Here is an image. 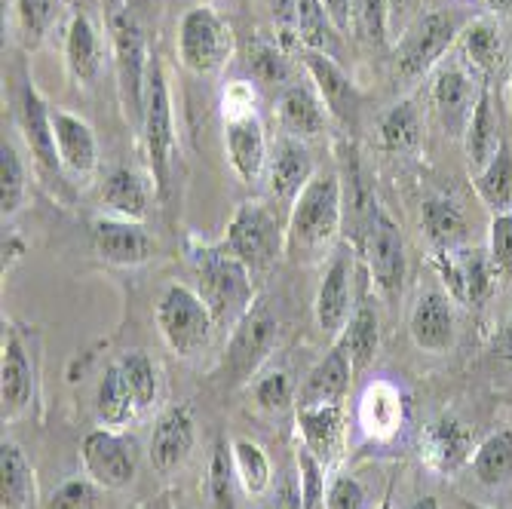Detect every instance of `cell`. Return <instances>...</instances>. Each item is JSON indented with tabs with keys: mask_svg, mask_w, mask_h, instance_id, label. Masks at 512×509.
<instances>
[{
	"mask_svg": "<svg viewBox=\"0 0 512 509\" xmlns=\"http://www.w3.org/2000/svg\"><path fill=\"white\" fill-rule=\"evenodd\" d=\"M344 224V191L335 172H316L289 212L286 252L295 261L313 264L332 252Z\"/></svg>",
	"mask_w": 512,
	"mask_h": 509,
	"instance_id": "cell-1",
	"label": "cell"
},
{
	"mask_svg": "<svg viewBox=\"0 0 512 509\" xmlns=\"http://www.w3.org/2000/svg\"><path fill=\"white\" fill-rule=\"evenodd\" d=\"M191 267L197 276V295L212 310L218 329H234L237 322L255 307L252 304L255 301L252 270L224 243L221 246H194Z\"/></svg>",
	"mask_w": 512,
	"mask_h": 509,
	"instance_id": "cell-2",
	"label": "cell"
},
{
	"mask_svg": "<svg viewBox=\"0 0 512 509\" xmlns=\"http://www.w3.org/2000/svg\"><path fill=\"white\" fill-rule=\"evenodd\" d=\"M157 329L175 356L188 359L209 347L212 332L218 326H215V316L206 307V301L197 295V289L184 286V283H172V286H166V292L160 295V304H157Z\"/></svg>",
	"mask_w": 512,
	"mask_h": 509,
	"instance_id": "cell-3",
	"label": "cell"
},
{
	"mask_svg": "<svg viewBox=\"0 0 512 509\" xmlns=\"http://www.w3.org/2000/svg\"><path fill=\"white\" fill-rule=\"evenodd\" d=\"M224 246L252 273L270 270L286 252V230L264 203H240L227 221Z\"/></svg>",
	"mask_w": 512,
	"mask_h": 509,
	"instance_id": "cell-4",
	"label": "cell"
},
{
	"mask_svg": "<svg viewBox=\"0 0 512 509\" xmlns=\"http://www.w3.org/2000/svg\"><path fill=\"white\" fill-rule=\"evenodd\" d=\"M234 56V31L212 10L194 7L178 25V59L197 77L218 74Z\"/></svg>",
	"mask_w": 512,
	"mask_h": 509,
	"instance_id": "cell-5",
	"label": "cell"
},
{
	"mask_svg": "<svg viewBox=\"0 0 512 509\" xmlns=\"http://www.w3.org/2000/svg\"><path fill=\"white\" fill-rule=\"evenodd\" d=\"M111 34H114V62H117V86H120V105L129 117V123L142 126L145 120V92H148V50L142 28L135 25L129 13L111 16Z\"/></svg>",
	"mask_w": 512,
	"mask_h": 509,
	"instance_id": "cell-6",
	"label": "cell"
},
{
	"mask_svg": "<svg viewBox=\"0 0 512 509\" xmlns=\"http://www.w3.org/2000/svg\"><path fill=\"white\" fill-rule=\"evenodd\" d=\"M142 138L148 151V166L154 175V184L160 197L169 188V169L175 154V129H172V102H169V86L163 65L157 56L148 68V92H145V120H142Z\"/></svg>",
	"mask_w": 512,
	"mask_h": 509,
	"instance_id": "cell-7",
	"label": "cell"
},
{
	"mask_svg": "<svg viewBox=\"0 0 512 509\" xmlns=\"http://www.w3.org/2000/svg\"><path fill=\"white\" fill-rule=\"evenodd\" d=\"M279 341V322L276 316L264 307L255 304L234 329H230V341L224 350V381L230 384H246L255 378L261 362L273 353Z\"/></svg>",
	"mask_w": 512,
	"mask_h": 509,
	"instance_id": "cell-8",
	"label": "cell"
},
{
	"mask_svg": "<svg viewBox=\"0 0 512 509\" xmlns=\"http://www.w3.org/2000/svg\"><path fill=\"white\" fill-rule=\"evenodd\" d=\"M433 267L448 289V298H454L463 307L485 304L497 286V273L488 252L467 243L454 249H439L433 255Z\"/></svg>",
	"mask_w": 512,
	"mask_h": 509,
	"instance_id": "cell-9",
	"label": "cell"
},
{
	"mask_svg": "<svg viewBox=\"0 0 512 509\" xmlns=\"http://www.w3.org/2000/svg\"><path fill=\"white\" fill-rule=\"evenodd\" d=\"M359 249L365 255L371 283H375V289L387 301H393L405 286V240H402L399 224L381 206L371 215V224L365 230Z\"/></svg>",
	"mask_w": 512,
	"mask_h": 509,
	"instance_id": "cell-10",
	"label": "cell"
},
{
	"mask_svg": "<svg viewBox=\"0 0 512 509\" xmlns=\"http://www.w3.org/2000/svg\"><path fill=\"white\" fill-rule=\"evenodd\" d=\"M316 326L325 338L338 341L347 322L353 316V252L338 249L322 273V283L316 289Z\"/></svg>",
	"mask_w": 512,
	"mask_h": 509,
	"instance_id": "cell-11",
	"label": "cell"
},
{
	"mask_svg": "<svg viewBox=\"0 0 512 509\" xmlns=\"http://www.w3.org/2000/svg\"><path fill=\"white\" fill-rule=\"evenodd\" d=\"M80 457L86 476L105 491H120L135 479V448L117 430H92L80 445Z\"/></svg>",
	"mask_w": 512,
	"mask_h": 509,
	"instance_id": "cell-12",
	"label": "cell"
},
{
	"mask_svg": "<svg viewBox=\"0 0 512 509\" xmlns=\"http://www.w3.org/2000/svg\"><path fill=\"white\" fill-rule=\"evenodd\" d=\"M454 40V19L445 13H427L417 19L396 46V68L402 77L427 74Z\"/></svg>",
	"mask_w": 512,
	"mask_h": 509,
	"instance_id": "cell-13",
	"label": "cell"
},
{
	"mask_svg": "<svg viewBox=\"0 0 512 509\" xmlns=\"http://www.w3.org/2000/svg\"><path fill=\"white\" fill-rule=\"evenodd\" d=\"M92 243L102 261L114 267H138L157 255V240L142 227V221L105 218L92 227Z\"/></svg>",
	"mask_w": 512,
	"mask_h": 509,
	"instance_id": "cell-14",
	"label": "cell"
},
{
	"mask_svg": "<svg viewBox=\"0 0 512 509\" xmlns=\"http://www.w3.org/2000/svg\"><path fill=\"white\" fill-rule=\"evenodd\" d=\"M295 421L304 448H310L319 464L329 470L344 451V402L332 405H295Z\"/></svg>",
	"mask_w": 512,
	"mask_h": 509,
	"instance_id": "cell-15",
	"label": "cell"
},
{
	"mask_svg": "<svg viewBox=\"0 0 512 509\" xmlns=\"http://www.w3.org/2000/svg\"><path fill=\"white\" fill-rule=\"evenodd\" d=\"M194 439H197V430H194L191 408L188 405L169 408L157 421L154 436H151V451L148 454H151L154 470L160 476H172L184 464V460L191 457Z\"/></svg>",
	"mask_w": 512,
	"mask_h": 509,
	"instance_id": "cell-16",
	"label": "cell"
},
{
	"mask_svg": "<svg viewBox=\"0 0 512 509\" xmlns=\"http://www.w3.org/2000/svg\"><path fill=\"white\" fill-rule=\"evenodd\" d=\"M421 454L436 473L451 476L473 460V433L451 414H442V418L427 424L421 436Z\"/></svg>",
	"mask_w": 512,
	"mask_h": 509,
	"instance_id": "cell-17",
	"label": "cell"
},
{
	"mask_svg": "<svg viewBox=\"0 0 512 509\" xmlns=\"http://www.w3.org/2000/svg\"><path fill=\"white\" fill-rule=\"evenodd\" d=\"M19 123H22L25 142L31 148V157L40 163V169L59 175L62 157H59V145H56L53 111L43 105V99L37 96V89L31 83H25L19 92Z\"/></svg>",
	"mask_w": 512,
	"mask_h": 509,
	"instance_id": "cell-18",
	"label": "cell"
},
{
	"mask_svg": "<svg viewBox=\"0 0 512 509\" xmlns=\"http://www.w3.org/2000/svg\"><path fill=\"white\" fill-rule=\"evenodd\" d=\"M411 341L424 353H448L454 347V310L448 295L442 292H427L417 298L411 319H408Z\"/></svg>",
	"mask_w": 512,
	"mask_h": 509,
	"instance_id": "cell-19",
	"label": "cell"
},
{
	"mask_svg": "<svg viewBox=\"0 0 512 509\" xmlns=\"http://www.w3.org/2000/svg\"><path fill=\"white\" fill-rule=\"evenodd\" d=\"M316 175L310 151L298 142V138H283L276 148L273 157L267 160V184H270V194L292 206L298 200V194L307 188V181Z\"/></svg>",
	"mask_w": 512,
	"mask_h": 509,
	"instance_id": "cell-20",
	"label": "cell"
},
{
	"mask_svg": "<svg viewBox=\"0 0 512 509\" xmlns=\"http://www.w3.org/2000/svg\"><path fill=\"white\" fill-rule=\"evenodd\" d=\"M224 151L227 160L234 166V172L243 181H258L264 166H267V138H264V126L255 114L227 120L224 129Z\"/></svg>",
	"mask_w": 512,
	"mask_h": 509,
	"instance_id": "cell-21",
	"label": "cell"
},
{
	"mask_svg": "<svg viewBox=\"0 0 512 509\" xmlns=\"http://www.w3.org/2000/svg\"><path fill=\"white\" fill-rule=\"evenodd\" d=\"M350 381H353V362H350L347 350L335 341V347L325 353V359H319L313 365V372L304 378L295 405H332V402H344V396L350 390Z\"/></svg>",
	"mask_w": 512,
	"mask_h": 509,
	"instance_id": "cell-22",
	"label": "cell"
},
{
	"mask_svg": "<svg viewBox=\"0 0 512 509\" xmlns=\"http://www.w3.org/2000/svg\"><path fill=\"white\" fill-rule=\"evenodd\" d=\"M405 418V402L399 387L390 381H375L368 384L362 399H359V427L368 439L375 442H390Z\"/></svg>",
	"mask_w": 512,
	"mask_h": 509,
	"instance_id": "cell-23",
	"label": "cell"
},
{
	"mask_svg": "<svg viewBox=\"0 0 512 509\" xmlns=\"http://www.w3.org/2000/svg\"><path fill=\"white\" fill-rule=\"evenodd\" d=\"M53 129H56V145L62 157V169L74 172L77 178H89L99 166V145L92 126L68 111H53Z\"/></svg>",
	"mask_w": 512,
	"mask_h": 509,
	"instance_id": "cell-24",
	"label": "cell"
},
{
	"mask_svg": "<svg viewBox=\"0 0 512 509\" xmlns=\"http://www.w3.org/2000/svg\"><path fill=\"white\" fill-rule=\"evenodd\" d=\"M301 62L304 68L310 71L316 89L322 102L329 105V111L341 120H350L356 114V86L353 80L344 74V68L329 56V53H319V50H307V46H301Z\"/></svg>",
	"mask_w": 512,
	"mask_h": 509,
	"instance_id": "cell-25",
	"label": "cell"
},
{
	"mask_svg": "<svg viewBox=\"0 0 512 509\" xmlns=\"http://www.w3.org/2000/svg\"><path fill=\"white\" fill-rule=\"evenodd\" d=\"M34 393L31 365L16 332L4 335V359H0V399H4V421H16L28 408Z\"/></svg>",
	"mask_w": 512,
	"mask_h": 509,
	"instance_id": "cell-26",
	"label": "cell"
},
{
	"mask_svg": "<svg viewBox=\"0 0 512 509\" xmlns=\"http://www.w3.org/2000/svg\"><path fill=\"white\" fill-rule=\"evenodd\" d=\"M276 117L279 126L289 132V138H298V142H310V138H316L325 129L322 102L304 86L283 89V96L276 102Z\"/></svg>",
	"mask_w": 512,
	"mask_h": 509,
	"instance_id": "cell-27",
	"label": "cell"
},
{
	"mask_svg": "<svg viewBox=\"0 0 512 509\" xmlns=\"http://www.w3.org/2000/svg\"><path fill=\"white\" fill-rule=\"evenodd\" d=\"M34 500H37V479L25 451L16 442H4V448H0V506L28 509L34 506Z\"/></svg>",
	"mask_w": 512,
	"mask_h": 509,
	"instance_id": "cell-28",
	"label": "cell"
},
{
	"mask_svg": "<svg viewBox=\"0 0 512 509\" xmlns=\"http://www.w3.org/2000/svg\"><path fill=\"white\" fill-rule=\"evenodd\" d=\"M433 102H436L442 120L451 129H457L460 123H470V114H473L479 96L473 92V80L457 65H448L439 71V77L433 83Z\"/></svg>",
	"mask_w": 512,
	"mask_h": 509,
	"instance_id": "cell-29",
	"label": "cell"
},
{
	"mask_svg": "<svg viewBox=\"0 0 512 509\" xmlns=\"http://www.w3.org/2000/svg\"><path fill=\"white\" fill-rule=\"evenodd\" d=\"M138 414H142V408H138V402L120 372V365L114 362L105 372L99 393H96V418L108 430H123L138 418Z\"/></svg>",
	"mask_w": 512,
	"mask_h": 509,
	"instance_id": "cell-30",
	"label": "cell"
},
{
	"mask_svg": "<svg viewBox=\"0 0 512 509\" xmlns=\"http://www.w3.org/2000/svg\"><path fill=\"white\" fill-rule=\"evenodd\" d=\"M65 62L77 83H92L102 68V50H99V34L92 28L89 16L77 13L68 25L65 37Z\"/></svg>",
	"mask_w": 512,
	"mask_h": 509,
	"instance_id": "cell-31",
	"label": "cell"
},
{
	"mask_svg": "<svg viewBox=\"0 0 512 509\" xmlns=\"http://www.w3.org/2000/svg\"><path fill=\"white\" fill-rule=\"evenodd\" d=\"M503 148L500 142V126H497V117H494V108H491V96L482 89L479 92V102L470 114V123H467V157H470V169L479 172L485 169L494 154Z\"/></svg>",
	"mask_w": 512,
	"mask_h": 509,
	"instance_id": "cell-32",
	"label": "cell"
},
{
	"mask_svg": "<svg viewBox=\"0 0 512 509\" xmlns=\"http://www.w3.org/2000/svg\"><path fill=\"white\" fill-rule=\"evenodd\" d=\"M102 203L123 221H145L148 218V188L132 169H114L105 178Z\"/></svg>",
	"mask_w": 512,
	"mask_h": 509,
	"instance_id": "cell-33",
	"label": "cell"
},
{
	"mask_svg": "<svg viewBox=\"0 0 512 509\" xmlns=\"http://www.w3.org/2000/svg\"><path fill=\"white\" fill-rule=\"evenodd\" d=\"M338 344L347 350L350 362H353V375L365 372V368L375 362L378 356V344H381V332H378V313L371 310L368 304L356 307L347 329L341 332Z\"/></svg>",
	"mask_w": 512,
	"mask_h": 509,
	"instance_id": "cell-34",
	"label": "cell"
},
{
	"mask_svg": "<svg viewBox=\"0 0 512 509\" xmlns=\"http://www.w3.org/2000/svg\"><path fill=\"white\" fill-rule=\"evenodd\" d=\"M473 473L482 485H500L512 476V433H494L488 436L476 454H473Z\"/></svg>",
	"mask_w": 512,
	"mask_h": 509,
	"instance_id": "cell-35",
	"label": "cell"
},
{
	"mask_svg": "<svg viewBox=\"0 0 512 509\" xmlns=\"http://www.w3.org/2000/svg\"><path fill=\"white\" fill-rule=\"evenodd\" d=\"M476 191L494 209V215L512 206V154L506 145L494 154V160L485 169L476 172Z\"/></svg>",
	"mask_w": 512,
	"mask_h": 509,
	"instance_id": "cell-36",
	"label": "cell"
},
{
	"mask_svg": "<svg viewBox=\"0 0 512 509\" xmlns=\"http://www.w3.org/2000/svg\"><path fill=\"white\" fill-rule=\"evenodd\" d=\"M237 467H234V448L227 442H215L209 457V503L212 509H237Z\"/></svg>",
	"mask_w": 512,
	"mask_h": 509,
	"instance_id": "cell-37",
	"label": "cell"
},
{
	"mask_svg": "<svg viewBox=\"0 0 512 509\" xmlns=\"http://www.w3.org/2000/svg\"><path fill=\"white\" fill-rule=\"evenodd\" d=\"M117 365H120V372H123L138 408H142V414H145L160 396V372H157L154 359L142 350H132V353H123L117 359Z\"/></svg>",
	"mask_w": 512,
	"mask_h": 509,
	"instance_id": "cell-38",
	"label": "cell"
},
{
	"mask_svg": "<svg viewBox=\"0 0 512 509\" xmlns=\"http://www.w3.org/2000/svg\"><path fill=\"white\" fill-rule=\"evenodd\" d=\"M421 218L427 227V237L436 243V249H454L467 240V221H463V215L445 200H427Z\"/></svg>",
	"mask_w": 512,
	"mask_h": 509,
	"instance_id": "cell-39",
	"label": "cell"
},
{
	"mask_svg": "<svg viewBox=\"0 0 512 509\" xmlns=\"http://www.w3.org/2000/svg\"><path fill=\"white\" fill-rule=\"evenodd\" d=\"M230 448H234V467H237V479H240L243 491L252 497H261L273 482L270 460H267L264 448L255 445L252 439H237Z\"/></svg>",
	"mask_w": 512,
	"mask_h": 509,
	"instance_id": "cell-40",
	"label": "cell"
},
{
	"mask_svg": "<svg viewBox=\"0 0 512 509\" xmlns=\"http://www.w3.org/2000/svg\"><path fill=\"white\" fill-rule=\"evenodd\" d=\"M335 25L322 0H298V37L307 50L335 53Z\"/></svg>",
	"mask_w": 512,
	"mask_h": 509,
	"instance_id": "cell-41",
	"label": "cell"
},
{
	"mask_svg": "<svg viewBox=\"0 0 512 509\" xmlns=\"http://www.w3.org/2000/svg\"><path fill=\"white\" fill-rule=\"evenodd\" d=\"M381 142L387 151H414L421 145V117L411 102H399L381 120Z\"/></svg>",
	"mask_w": 512,
	"mask_h": 509,
	"instance_id": "cell-42",
	"label": "cell"
},
{
	"mask_svg": "<svg viewBox=\"0 0 512 509\" xmlns=\"http://www.w3.org/2000/svg\"><path fill=\"white\" fill-rule=\"evenodd\" d=\"M463 56L479 71H494L503 59V43H500L497 25L488 19H479L463 31Z\"/></svg>",
	"mask_w": 512,
	"mask_h": 509,
	"instance_id": "cell-43",
	"label": "cell"
},
{
	"mask_svg": "<svg viewBox=\"0 0 512 509\" xmlns=\"http://www.w3.org/2000/svg\"><path fill=\"white\" fill-rule=\"evenodd\" d=\"M28 194V181H25V166L10 142L0 145V212L4 218H13Z\"/></svg>",
	"mask_w": 512,
	"mask_h": 509,
	"instance_id": "cell-44",
	"label": "cell"
},
{
	"mask_svg": "<svg viewBox=\"0 0 512 509\" xmlns=\"http://www.w3.org/2000/svg\"><path fill=\"white\" fill-rule=\"evenodd\" d=\"M488 258L500 283L512 280V209L497 212L488 230Z\"/></svg>",
	"mask_w": 512,
	"mask_h": 509,
	"instance_id": "cell-45",
	"label": "cell"
},
{
	"mask_svg": "<svg viewBox=\"0 0 512 509\" xmlns=\"http://www.w3.org/2000/svg\"><path fill=\"white\" fill-rule=\"evenodd\" d=\"M62 10V0H16V16L22 25V34L31 46L43 40Z\"/></svg>",
	"mask_w": 512,
	"mask_h": 509,
	"instance_id": "cell-46",
	"label": "cell"
},
{
	"mask_svg": "<svg viewBox=\"0 0 512 509\" xmlns=\"http://www.w3.org/2000/svg\"><path fill=\"white\" fill-rule=\"evenodd\" d=\"M298 488H301L304 509H325V497H329V488H325V467L304 445L298 448Z\"/></svg>",
	"mask_w": 512,
	"mask_h": 509,
	"instance_id": "cell-47",
	"label": "cell"
},
{
	"mask_svg": "<svg viewBox=\"0 0 512 509\" xmlns=\"http://www.w3.org/2000/svg\"><path fill=\"white\" fill-rule=\"evenodd\" d=\"M99 506H102V485H96L89 476L62 482L50 494V500H46V509H99Z\"/></svg>",
	"mask_w": 512,
	"mask_h": 509,
	"instance_id": "cell-48",
	"label": "cell"
},
{
	"mask_svg": "<svg viewBox=\"0 0 512 509\" xmlns=\"http://www.w3.org/2000/svg\"><path fill=\"white\" fill-rule=\"evenodd\" d=\"M255 393V402L258 408L270 411V414H279V411H286L295 399V384L286 372H273V375H264L261 381H255L252 387Z\"/></svg>",
	"mask_w": 512,
	"mask_h": 509,
	"instance_id": "cell-49",
	"label": "cell"
},
{
	"mask_svg": "<svg viewBox=\"0 0 512 509\" xmlns=\"http://www.w3.org/2000/svg\"><path fill=\"white\" fill-rule=\"evenodd\" d=\"M249 68L264 83H279V80L289 77L286 56L279 53L273 43H267V40H252L249 43Z\"/></svg>",
	"mask_w": 512,
	"mask_h": 509,
	"instance_id": "cell-50",
	"label": "cell"
},
{
	"mask_svg": "<svg viewBox=\"0 0 512 509\" xmlns=\"http://www.w3.org/2000/svg\"><path fill=\"white\" fill-rule=\"evenodd\" d=\"M356 22L371 43H384L390 28V0H353Z\"/></svg>",
	"mask_w": 512,
	"mask_h": 509,
	"instance_id": "cell-51",
	"label": "cell"
},
{
	"mask_svg": "<svg viewBox=\"0 0 512 509\" xmlns=\"http://www.w3.org/2000/svg\"><path fill=\"white\" fill-rule=\"evenodd\" d=\"M325 509H365V488L353 476H338L329 485Z\"/></svg>",
	"mask_w": 512,
	"mask_h": 509,
	"instance_id": "cell-52",
	"label": "cell"
},
{
	"mask_svg": "<svg viewBox=\"0 0 512 509\" xmlns=\"http://www.w3.org/2000/svg\"><path fill=\"white\" fill-rule=\"evenodd\" d=\"M273 22L283 28V37L298 34V0H267Z\"/></svg>",
	"mask_w": 512,
	"mask_h": 509,
	"instance_id": "cell-53",
	"label": "cell"
},
{
	"mask_svg": "<svg viewBox=\"0 0 512 509\" xmlns=\"http://www.w3.org/2000/svg\"><path fill=\"white\" fill-rule=\"evenodd\" d=\"M329 19L338 31H350V13H353V0H322Z\"/></svg>",
	"mask_w": 512,
	"mask_h": 509,
	"instance_id": "cell-54",
	"label": "cell"
},
{
	"mask_svg": "<svg viewBox=\"0 0 512 509\" xmlns=\"http://www.w3.org/2000/svg\"><path fill=\"white\" fill-rule=\"evenodd\" d=\"M273 509H304L301 488L295 482H283V488H279L273 497Z\"/></svg>",
	"mask_w": 512,
	"mask_h": 509,
	"instance_id": "cell-55",
	"label": "cell"
},
{
	"mask_svg": "<svg viewBox=\"0 0 512 509\" xmlns=\"http://www.w3.org/2000/svg\"><path fill=\"white\" fill-rule=\"evenodd\" d=\"M417 10V0H390V22H405Z\"/></svg>",
	"mask_w": 512,
	"mask_h": 509,
	"instance_id": "cell-56",
	"label": "cell"
},
{
	"mask_svg": "<svg viewBox=\"0 0 512 509\" xmlns=\"http://www.w3.org/2000/svg\"><path fill=\"white\" fill-rule=\"evenodd\" d=\"M497 353H500L503 359L512 362V316L503 322V332H500V338H497Z\"/></svg>",
	"mask_w": 512,
	"mask_h": 509,
	"instance_id": "cell-57",
	"label": "cell"
},
{
	"mask_svg": "<svg viewBox=\"0 0 512 509\" xmlns=\"http://www.w3.org/2000/svg\"><path fill=\"white\" fill-rule=\"evenodd\" d=\"M488 10L497 13V16H509L512 19V0H485Z\"/></svg>",
	"mask_w": 512,
	"mask_h": 509,
	"instance_id": "cell-58",
	"label": "cell"
},
{
	"mask_svg": "<svg viewBox=\"0 0 512 509\" xmlns=\"http://www.w3.org/2000/svg\"><path fill=\"white\" fill-rule=\"evenodd\" d=\"M19 252H22V246L16 240H4V267H10L19 258Z\"/></svg>",
	"mask_w": 512,
	"mask_h": 509,
	"instance_id": "cell-59",
	"label": "cell"
},
{
	"mask_svg": "<svg viewBox=\"0 0 512 509\" xmlns=\"http://www.w3.org/2000/svg\"><path fill=\"white\" fill-rule=\"evenodd\" d=\"M408 509H442L436 497H417Z\"/></svg>",
	"mask_w": 512,
	"mask_h": 509,
	"instance_id": "cell-60",
	"label": "cell"
},
{
	"mask_svg": "<svg viewBox=\"0 0 512 509\" xmlns=\"http://www.w3.org/2000/svg\"><path fill=\"white\" fill-rule=\"evenodd\" d=\"M378 509H393V503H390V494H387V497L381 500V506H378Z\"/></svg>",
	"mask_w": 512,
	"mask_h": 509,
	"instance_id": "cell-61",
	"label": "cell"
},
{
	"mask_svg": "<svg viewBox=\"0 0 512 509\" xmlns=\"http://www.w3.org/2000/svg\"><path fill=\"white\" fill-rule=\"evenodd\" d=\"M126 7H138V4H145V0H123Z\"/></svg>",
	"mask_w": 512,
	"mask_h": 509,
	"instance_id": "cell-62",
	"label": "cell"
},
{
	"mask_svg": "<svg viewBox=\"0 0 512 509\" xmlns=\"http://www.w3.org/2000/svg\"><path fill=\"white\" fill-rule=\"evenodd\" d=\"M463 506H467V509H485V506H476V503H463Z\"/></svg>",
	"mask_w": 512,
	"mask_h": 509,
	"instance_id": "cell-63",
	"label": "cell"
},
{
	"mask_svg": "<svg viewBox=\"0 0 512 509\" xmlns=\"http://www.w3.org/2000/svg\"><path fill=\"white\" fill-rule=\"evenodd\" d=\"M111 4H114V13H117V10H120L117 4H123V0H111Z\"/></svg>",
	"mask_w": 512,
	"mask_h": 509,
	"instance_id": "cell-64",
	"label": "cell"
}]
</instances>
